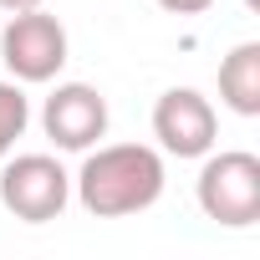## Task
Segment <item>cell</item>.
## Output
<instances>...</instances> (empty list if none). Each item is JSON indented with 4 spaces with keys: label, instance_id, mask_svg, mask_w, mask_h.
Masks as SVG:
<instances>
[{
    "label": "cell",
    "instance_id": "277c9868",
    "mask_svg": "<svg viewBox=\"0 0 260 260\" xmlns=\"http://www.w3.org/2000/svg\"><path fill=\"white\" fill-rule=\"evenodd\" d=\"M67 26L56 16H46L41 6L36 11H16L6 21V31H0V61H6V72L16 82H56L61 67H67Z\"/></svg>",
    "mask_w": 260,
    "mask_h": 260
},
{
    "label": "cell",
    "instance_id": "6da1fadb",
    "mask_svg": "<svg viewBox=\"0 0 260 260\" xmlns=\"http://www.w3.org/2000/svg\"><path fill=\"white\" fill-rule=\"evenodd\" d=\"M164 184H169V169H164V153L148 148V143H97L87 148L72 189H77V204L92 214V219H127V214H143L164 199Z\"/></svg>",
    "mask_w": 260,
    "mask_h": 260
},
{
    "label": "cell",
    "instance_id": "3957f363",
    "mask_svg": "<svg viewBox=\"0 0 260 260\" xmlns=\"http://www.w3.org/2000/svg\"><path fill=\"white\" fill-rule=\"evenodd\" d=\"M0 204L26 224H51L72 204V174L51 153H11L0 158Z\"/></svg>",
    "mask_w": 260,
    "mask_h": 260
},
{
    "label": "cell",
    "instance_id": "ba28073f",
    "mask_svg": "<svg viewBox=\"0 0 260 260\" xmlns=\"http://www.w3.org/2000/svg\"><path fill=\"white\" fill-rule=\"evenodd\" d=\"M26 127H31V97L21 92V82H0V158L16 153Z\"/></svg>",
    "mask_w": 260,
    "mask_h": 260
},
{
    "label": "cell",
    "instance_id": "7a4b0ae2",
    "mask_svg": "<svg viewBox=\"0 0 260 260\" xmlns=\"http://www.w3.org/2000/svg\"><path fill=\"white\" fill-rule=\"evenodd\" d=\"M194 199H199L204 219H214L224 230H250L260 219V158L245 148H230V153L209 148L199 184H194Z\"/></svg>",
    "mask_w": 260,
    "mask_h": 260
},
{
    "label": "cell",
    "instance_id": "8992f818",
    "mask_svg": "<svg viewBox=\"0 0 260 260\" xmlns=\"http://www.w3.org/2000/svg\"><path fill=\"white\" fill-rule=\"evenodd\" d=\"M41 127L61 153H87L107 138V97L87 82H56L41 102Z\"/></svg>",
    "mask_w": 260,
    "mask_h": 260
},
{
    "label": "cell",
    "instance_id": "5b68a950",
    "mask_svg": "<svg viewBox=\"0 0 260 260\" xmlns=\"http://www.w3.org/2000/svg\"><path fill=\"white\" fill-rule=\"evenodd\" d=\"M153 138L164 153L174 158H204L214 143H219V117H214V102L194 87H169L158 102H153Z\"/></svg>",
    "mask_w": 260,
    "mask_h": 260
},
{
    "label": "cell",
    "instance_id": "52a82bcc",
    "mask_svg": "<svg viewBox=\"0 0 260 260\" xmlns=\"http://www.w3.org/2000/svg\"><path fill=\"white\" fill-rule=\"evenodd\" d=\"M219 102L240 117H260V41H240L219 61Z\"/></svg>",
    "mask_w": 260,
    "mask_h": 260
},
{
    "label": "cell",
    "instance_id": "9c48e42d",
    "mask_svg": "<svg viewBox=\"0 0 260 260\" xmlns=\"http://www.w3.org/2000/svg\"><path fill=\"white\" fill-rule=\"evenodd\" d=\"M158 6H164L169 16H199V11L214 6V0H158Z\"/></svg>",
    "mask_w": 260,
    "mask_h": 260
},
{
    "label": "cell",
    "instance_id": "30bf717a",
    "mask_svg": "<svg viewBox=\"0 0 260 260\" xmlns=\"http://www.w3.org/2000/svg\"><path fill=\"white\" fill-rule=\"evenodd\" d=\"M36 6H46V0H0V11H11V16L16 11H36Z\"/></svg>",
    "mask_w": 260,
    "mask_h": 260
}]
</instances>
